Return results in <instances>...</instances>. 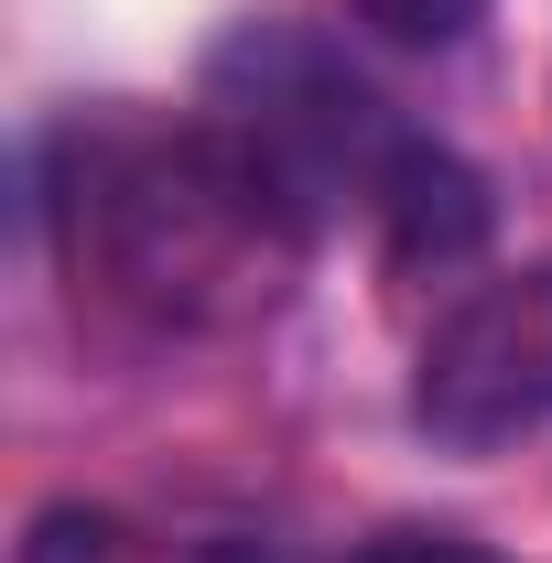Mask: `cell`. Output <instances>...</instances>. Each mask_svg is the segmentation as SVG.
<instances>
[{
    "mask_svg": "<svg viewBox=\"0 0 552 563\" xmlns=\"http://www.w3.org/2000/svg\"><path fill=\"white\" fill-rule=\"evenodd\" d=\"M55 228H66L76 292L98 282L109 303H131L141 325H174V336H239L292 303L314 207L281 185L261 141H239L228 120H196V131H109V141L76 131Z\"/></svg>",
    "mask_w": 552,
    "mask_h": 563,
    "instance_id": "cell-1",
    "label": "cell"
},
{
    "mask_svg": "<svg viewBox=\"0 0 552 563\" xmlns=\"http://www.w3.org/2000/svg\"><path fill=\"white\" fill-rule=\"evenodd\" d=\"M346 563H498V553L466 542V531H379V542H357Z\"/></svg>",
    "mask_w": 552,
    "mask_h": 563,
    "instance_id": "cell-6",
    "label": "cell"
},
{
    "mask_svg": "<svg viewBox=\"0 0 552 563\" xmlns=\"http://www.w3.org/2000/svg\"><path fill=\"white\" fill-rule=\"evenodd\" d=\"M22 563H272V542H163V531H141L120 509H44L33 520V542Z\"/></svg>",
    "mask_w": 552,
    "mask_h": 563,
    "instance_id": "cell-4",
    "label": "cell"
},
{
    "mask_svg": "<svg viewBox=\"0 0 552 563\" xmlns=\"http://www.w3.org/2000/svg\"><path fill=\"white\" fill-rule=\"evenodd\" d=\"M379 250H390V272H444V261H466L487 239V196L477 174L455 163V152H433V141H401V163L379 174Z\"/></svg>",
    "mask_w": 552,
    "mask_h": 563,
    "instance_id": "cell-3",
    "label": "cell"
},
{
    "mask_svg": "<svg viewBox=\"0 0 552 563\" xmlns=\"http://www.w3.org/2000/svg\"><path fill=\"white\" fill-rule=\"evenodd\" d=\"M379 44H412V55H444V44H466L487 22V0H346Z\"/></svg>",
    "mask_w": 552,
    "mask_h": 563,
    "instance_id": "cell-5",
    "label": "cell"
},
{
    "mask_svg": "<svg viewBox=\"0 0 552 563\" xmlns=\"http://www.w3.org/2000/svg\"><path fill=\"white\" fill-rule=\"evenodd\" d=\"M412 422L444 455H498L552 422V261L466 292L412 357Z\"/></svg>",
    "mask_w": 552,
    "mask_h": 563,
    "instance_id": "cell-2",
    "label": "cell"
}]
</instances>
